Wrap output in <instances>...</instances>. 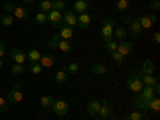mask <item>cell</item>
Instances as JSON below:
<instances>
[{
    "mask_svg": "<svg viewBox=\"0 0 160 120\" xmlns=\"http://www.w3.org/2000/svg\"><path fill=\"white\" fill-rule=\"evenodd\" d=\"M111 56H112V61H115L117 66H123V64H125V56H122L120 53L112 51V53H111Z\"/></svg>",
    "mask_w": 160,
    "mask_h": 120,
    "instance_id": "cell-33",
    "label": "cell"
},
{
    "mask_svg": "<svg viewBox=\"0 0 160 120\" xmlns=\"http://www.w3.org/2000/svg\"><path fill=\"white\" fill-rule=\"evenodd\" d=\"M111 120H117V118H111Z\"/></svg>",
    "mask_w": 160,
    "mask_h": 120,
    "instance_id": "cell-50",
    "label": "cell"
},
{
    "mask_svg": "<svg viewBox=\"0 0 160 120\" xmlns=\"http://www.w3.org/2000/svg\"><path fill=\"white\" fill-rule=\"evenodd\" d=\"M90 3H88V0H75L74 2V13H87Z\"/></svg>",
    "mask_w": 160,
    "mask_h": 120,
    "instance_id": "cell-15",
    "label": "cell"
},
{
    "mask_svg": "<svg viewBox=\"0 0 160 120\" xmlns=\"http://www.w3.org/2000/svg\"><path fill=\"white\" fill-rule=\"evenodd\" d=\"M47 19L48 22L53 26V28H61L62 26V15L61 11H56V10H51L47 13Z\"/></svg>",
    "mask_w": 160,
    "mask_h": 120,
    "instance_id": "cell-5",
    "label": "cell"
},
{
    "mask_svg": "<svg viewBox=\"0 0 160 120\" xmlns=\"http://www.w3.org/2000/svg\"><path fill=\"white\" fill-rule=\"evenodd\" d=\"M130 32H131V35L135 37V38H138V37L141 35L142 28H141V24H139V19H138V18H133V21L130 22Z\"/></svg>",
    "mask_w": 160,
    "mask_h": 120,
    "instance_id": "cell-13",
    "label": "cell"
},
{
    "mask_svg": "<svg viewBox=\"0 0 160 120\" xmlns=\"http://www.w3.org/2000/svg\"><path fill=\"white\" fill-rule=\"evenodd\" d=\"M34 22H35L37 26H42V24L48 22V19H47V15H45V13H42V11H38L37 15H35V18H34Z\"/></svg>",
    "mask_w": 160,
    "mask_h": 120,
    "instance_id": "cell-32",
    "label": "cell"
},
{
    "mask_svg": "<svg viewBox=\"0 0 160 120\" xmlns=\"http://www.w3.org/2000/svg\"><path fill=\"white\" fill-rule=\"evenodd\" d=\"M7 109H8V102H7V99L0 96V112H5Z\"/></svg>",
    "mask_w": 160,
    "mask_h": 120,
    "instance_id": "cell-42",
    "label": "cell"
},
{
    "mask_svg": "<svg viewBox=\"0 0 160 120\" xmlns=\"http://www.w3.org/2000/svg\"><path fill=\"white\" fill-rule=\"evenodd\" d=\"M149 102H151V101L144 99V98H141V96H138V98L133 99V104H135V108L139 109V111H149Z\"/></svg>",
    "mask_w": 160,
    "mask_h": 120,
    "instance_id": "cell-17",
    "label": "cell"
},
{
    "mask_svg": "<svg viewBox=\"0 0 160 120\" xmlns=\"http://www.w3.org/2000/svg\"><path fill=\"white\" fill-rule=\"evenodd\" d=\"M127 120H144V115H142V112L135 111V112H130L128 114V118Z\"/></svg>",
    "mask_w": 160,
    "mask_h": 120,
    "instance_id": "cell-38",
    "label": "cell"
},
{
    "mask_svg": "<svg viewBox=\"0 0 160 120\" xmlns=\"http://www.w3.org/2000/svg\"><path fill=\"white\" fill-rule=\"evenodd\" d=\"M66 71H68V74H77L78 72V64L77 62H71L66 66Z\"/></svg>",
    "mask_w": 160,
    "mask_h": 120,
    "instance_id": "cell-39",
    "label": "cell"
},
{
    "mask_svg": "<svg viewBox=\"0 0 160 120\" xmlns=\"http://www.w3.org/2000/svg\"><path fill=\"white\" fill-rule=\"evenodd\" d=\"M99 108H101V101H98V99H90L88 101V106H87V112L90 114V115H98V111H99Z\"/></svg>",
    "mask_w": 160,
    "mask_h": 120,
    "instance_id": "cell-14",
    "label": "cell"
},
{
    "mask_svg": "<svg viewBox=\"0 0 160 120\" xmlns=\"http://www.w3.org/2000/svg\"><path fill=\"white\" fill-rule=\"evenodd\" d=\"M139 96L141 98H144V99H148V101H151L154 96H155V91H154V87H142V90L139 91Z\"/></svg>",
    "mask_w": 160,
    "mask_h": 120,
    "instance_id": "cell-19",
    "label": "cell"
},
{
    "mask_svg": "<svg viewBox=\"0 0 160 120\" xmlns=\"http://www.w3.org/2000/svg\"><path fill=\"white\" fill-rule=\"evenodd\" d=\"M58 50H61L62 53H71V51H72V42L59 38V42H58Z\"/></svg>",
    "mask_w": 160,
    "mask_h": 120,
    "instance_id": "cell-23",
    "label": "cell"
},
{
    "mask_svg": "<svg viewBox=\"0 0 160 120\" xmlns=\"http://www.w3.org/2000/svg\"><path fill=\"white\" fill-rule=\"evenodd\" d=\"M142 75H144V74H142L141 71H138V72H135L133 75H130V77L127 78V87H128L131 91L139 93V91L142 90V87H144L142 80H141V77H142Z\"/></svg>",
    "mask_w": 160,
    "mask_h": 120,
    "instance_id": "cell-2",
    "label": "cell"
},
{
    "mask_svg": "<svg viewBox=\"0 0 160 120\" xmlns=\"http://www.w3.org/2000/svg\"><path fill=\"white\" fill-rule=\"evenodd\" d=\"M130 8V0H118L117 2V11L118 13H125Z\"/></svg>",
    "mask_w": 160,
    "mask_h": 120,
    "instance_id": "cell-30",
    "label": "cell"
},
{
    "mask_svg": "<svg viewBox=\"0 0 160 120\" xmlns=\"http://www.w3.org/2000/svg\"><path fill=\"white\" fill-rule=\"evenodd\" d=\"M2 66H3V61H2V58H0V69H2Z\"/></svg>",
    "mask_w": 160,
    "mask_h": 120,
    "instance_id": "cell-48",
    "label": "cell"
},
{
    "mask_svg": "<svg viewBox=\"0 0 160 120\" xmlns=\"http://www.w3.org/2000/svg\"><path fill=\"white\" fill-rule=\"evenodd\" d=\"M10 56L15 61V64H24L26 62V53L21 48H10Z\"/></svg>",
    "mask_w": 160,
    "mask_h": 120,
    "instance_id": "cell-6",
    "label": "cell"
},
{
    "mask_svg": "<svg viewBox=\"0 0 160 120\" xmlns=\"http://www.w3.org/2000/svg\"><path fill=\"white\" fill-rule=\"evenodd\" d=\"M133 43L125 42V40H120V43H117V53H120L122 56H128L130 53H133Z\"/></svg>",
    "mask_w": 160,
    "mask_h": 120,
    "instance_id": "cell-9",
    "label": "cell"
},
{
    "mask_svg": "<svg viewBox=\"0 0 160 120\" xmlns=\"http://www.w3.org/2000/svg\"><path fill=\"white\" fill-rule=\"evenodd\" d=\"M155 71V62L152 59H144L142 66H141V72L142 74H154Z\"/></svg>",
    "mask_w": 160,
    "mask_h": 120,
    "instance_id": "cell-18",
    "label": "cell"
},
{
    "mask_svg": "<svg viewBox=\"0 0 160 120\" xmlns=\"http://www.w3.org/2000/svg\"><path fill=\"white\" fill-rule=\"evenodd\" d=\"M13 16H15L16 19H26L29 16V11L26 8H22V7H16L15 11H13Z\"/></svg>",
    "mask_w": 160,
    "mask_h": 120,
    "instance_id": "cell-24",
    "label": "cell"
},
{
    "mask_svg": "<svg viewBox=\"0 0 160 120\" xmlns=\"http://www.w3.org/2000/svg\"><path fill=\"white\" fill-rule=\"evenodd\" d=\"M151 10L154 13H157L160 10V0H152V2H151Z\"/></svg>",
    "mask_w": 160,
    "mask_h": 120,
    "instance_id": "cell-43",
    "label": "cell"
},
{
    "mask_svg": "<svg viewBox=\"0 0 160 120\" xmlns=\"http://www.w3.org/2000/svg\"><path fill=\"white\" fill-rule=\"evenodd\" d=\"M51 7H53V10H56V11L66 10V3L62 2V0H51Z\"/></svg>",
    "mask_w": 160,
    "mask_h": 120,
    "instance_id": "cell-36",
    "label": "cell"
},
{
    "mask_svg": "<svg viewBox=\"0 0 160 120\" xmlns=\"http://www.w3.org/2000/svg\"><path fill=\"white\" fill-rule=\"evenodd\" d=\"M127 35H128V32H127L125 26H117V28H114V37H117L118 40H125Z\"/></svg>",
    "mask_w": 160,
    "mask_h": 120,
    "instance_id": "cell-22",
    "label": "cell"
},
{
    "mask_svg": "<svg viewBox=\"0 0 160 120\" xmlns=\"http://www.w3.org/2000/svg\"><path fill=\"white\" fill-rule=\"evenodd\" d=\"M19 101H22V91H21V83L16 82L15 87L8 91L7 102H8V104H16V102H19Z\"/></svg>",
    "mask_w": 160,
    "mask_h": 120,
    "instance_id": "cell-3",
    "label": "cell"
},
{
    "mask_svg": "<svg viewBox=\"0 0 160 120\" xmlns=\"http://www.w3.org/2000/svg\"><path fill=\"white\" fill-rule=\"evenodd\" d=\"M59 38H62V40H69V42H72L74 40V28H69V26H66V24H62L61 28H59Z\"/></svg>",
    "mask_w": 160,
    "mask_h": 120,
    "instance_id": "cell-7",
    "label": "cell"
},
{
    "mask_svg": "<svg viewBox=\"0 0 160 120\" xmlns=\"http://www.w3.org/2000/svg\"><path fill=\"white\" fill-rule=\"evenodd\" d=\"M53 102H55V98L50 96V95H47V96H42V98H40V106H42V108H45V109L51 108Z\"/></svg>",
    "mask_w": 160,
    "mask_h": 120,
    "instance_id": "cell-27",
    "label": "cell"
},
{
    "mask_svg": "<svg viewBox=\"0 0 160 120\" xmlns=\"http://www.w3.org/2000/svg\"><path fill=\"white\" fill-rule=\"evenodd\" d=\"M106 51H108V53L117 51V42H115V40H111V42H106Z\"/></svg>",
    "mask_w": 160,
    "mask_h": 120,
    "instance_id": "cell-40",
    "label": "cell"
},
{
    "mask_svg": "<svg viewBox=\"0 0 160 120\" xmlns=\"http://www.w3.org/2000/svg\"><path fill=\"white\" fill-rule=\"evenodd\" d=\"M138 19H139V24H141L142 29H151L157 21L155 15H144V16H139Z\"/></svg>",
    "mask_w": 160,
    "mask_h": 120,
    "instance_id": "cell-10",
    "label": "cell"
},
{
    "mask_svg": "<svg viewBox=\"0 0 160 120\" xmlns=\"http://www.w3.org/2000/svg\"><path fill=\"white\" fill-rule=\"evenodd\" d=\"M40 66H42V68H51L53 64H55L56 61H55V56L53 55H43L42 58H40Z\"/></svg>",
    "mask_w": 160,
    "mask_h": 120,
    "instance_id": "cell-20",
    "label": "cell"
},
{
    "mask_svg": "<svg viewBox=\"0 0 160 120\" xmlns=\"http://www.w3.org/2000/svg\"><path fill=\"white\" fill-rule=\"evenodd\" d=\"M90 24H91V16L88 15V13H80V15L77 16V26L80 29H87Z\"/></svg>",
    "mask_w": 160,
    "mask_h": 120,
    "instance_id": "cell-12",
    "label": "cell"
},
{
    "mask_svg": "<svg viewBox=\"0 0 160 120\" xmlns=\"http://www.w3.org/2000/svg\"><path fill=\"white\" fill-rule=\"evenodd\" d=\"M24 71H26V68H24V64H15L11 68V72L15 74V75H19V74H24Z\"/></svg>",
    "mask_w": 160,
    "mask_h": 120,
    "instance_id": "cell-37",
    "label": "cell"
},
{
    "mask_svg": "<svg viewBox=\"0 0 160 120\" xmlns=\"http://www.w3.org/2000/svg\"><path fill=\"white\" fill-rule=\"evenodd\" d=\"M91 72L95 75H104L106 72H108V68H106L102 62H95L91 66Z\"/></svg>",
    "mask_w": 160,
    "mask_h": 120,
    "instance_id": "cell-21",
    "label": "cell"
},
{
    "mask_svg": "<svg viewBox=\"0 0 160 120\" xmlns=\"http://www.w3.org/2000/svg\"><path fill=\"white\" fill-rule=\"evenodd\" d=\"M131 21H133L131 16H122V22H123V26H130Z\"/></svg>",
    "mask_w": 160,
    "mask_h": 120,
    "instance_id": "cell-44",
    "label": "cell"
},
{
    "mask_svg": "<svg viewBox=\"0 0 160 120\" xmlns=\"http://www.w3.org/2000/svg\"><path fill=\"white\" fill-rule=\"evenodd\" d=\"M152 38H154V42H155V43H158V42H160V34H158V32H155Z\"/></svg>",
    "mask_w": 160,
    "mask_h": 120,
    "instance_id": "cell-46",
    "label": "cell"
},
{
    "mask_svg": "<svg viewBox=\"0 0 160 120\" xmlns=\"http://www.w3.org/2000/svg\"><path fill=\"white\" fill-rule=\"evenodd\" d=\"M62 24L69 26V28H74V26H77V15L74 11L68 10L62 13Z\"/></svg>",
    "mask_w": 160,
    "mask_h": 120,
    "instance_id": "cell-8",
    "label": "cell"
},
{
    "mask_svg": "<svg viewBox=\"0 0 160 120\" xmlns=\"http://www.w3.org/2000/svg\"><path fill=\"white\" fill-rule=\"evenodd\" d=\"M149 109L154 111V112H158V111H160V99H158L157 96H154V98L151 99V102H149Z\"/></svg>",
    "mask_w": 160,
    "mask_h": 120,
    "instance_id": "cell-34",
    "label": "cell"
},
{
    "mask_svg": "<svg viewBox=\"0 0 160 120\" xmlns=\"http://www.w3.org/2000/svg\"><path fill=\"white\" fill-rule=\"evenodd\" d=\"M7 53V47H5V43L3 42H0V58H2L3 55Z\"/></svg>",
    "mask_w": 160,
    "mask_h": 120,
    "instance_id": "cell-45",
    "label": "cell"
},
{
    "mask_svg": "<svg viewBox=\"0 0 160 120\" xmlns=\"http://www.w3.org/2000/svg\"><path fill=\"white\" fill-rule=\"evenodd\" d=\"M141 80H142V83H144L146 87H154L155 83H158V80H157L152 74H144V75L141 77Z\"/></svg>",
    "mask_w": 160,
    "mask_h": 120,
    "instance_id": "cell-25",
    "label": "cell"
},
{
    "mask_svg": "<svg viewBox=\"0 0 160 120\" xmlns=\"http://www.w3.org/2000/svg\"><path fill=\"white\" fill-rule=\"evenodd\" d=\"M29 72L31 74H35V75H38V74H42V71H43V68L40 66V62H29Z\"/></svg>",
    "mask_w": 160,
    "mask_h": 120,
    "instance_id": "cell-29",
    "label": "cell"
},
{
    "mask_svg": "<svg viewBox=\"0 0 160 120\" xmlns=\"http://www.w3.org/2000/svg\"><path fill=\"white\" fill-rule=\"evenodd\" d=\"M3 8H5V11L8 13V15H13V11H15V8H16V7H15V5H13L11 2H7Z\"/></svg>",
    "mask_w": 160,
    "mask_h": 120,
    "instance_id": "cell-41",
    "label": "cell"
},
{
    "mask_svg": "<svg viewBox=\"0 0 160 120\" xmlns=\"http://www.w3.org/2000/svg\"><path fill=\"white\" fill-rule=\"evenodd\" d=\"M22 2H26V3H32L34 0H22Z\"/></svg>",
    "mask_w": 160,
    "mask_h": 120,
    "instance_id": "cell-47",
    "label": "cell"
},
{
    "mask_svg": "<svg viewBox=\"0 0 160 120\" xmlns=\"http://www.w3.org/2000/svg\"><path fill=\"white\" fill-rule=\"evenodd\" d=\"M53 10V7H51V0H40L38 2V11H42V13H47L48 11H51Z\"/></svg>",
    "mask_w": 160,
    "mask_h": 120,
    "instance_id": "cell-26",
    "label": "cell"
},
{
    "mask_svg": "<svg viewBox=\"0 0 160 120\" xmlns=\"http://www.w3.org/2000/svg\"><path fill=\"white\" fill-rule=\"evenodd\" d=\"M0 22H2L3 26H7V28H8V26H13V22H15V16H13V15H8V13H5V15L0 18Z\"/></svg>",
    "mask_w": 160,
    "mask_h": 120,
    "instance_id": "cell-31",
    "label": "cell"
},
{
    "mask_svg": "<svg viewBox=\"0 0 160 120\" xmlns=\"http://www.w3.org/2000/svg\"><path fill=\"white\" fill-rule=\"evenodd\" d=\"M96 120H104V118H101V117H99V118H96Z\"/></svg>",
    "mask_w": 160,
    "mask_h": 120,
    "instance_id": "cell-49",
    "label": "cell"
},
{
    "mask_svg": "<svg viewBox=\"0 0 160 120\" xmlns=\"http://www.w3.org/2000/svg\"><path fill=\"white\" fill-rule=\"evenodd\" d=\"M68 78H69V74H68V71H66V68L59 69V71L55 74V82H56L58 85L66 83V82H68Z\"/></svg>",
    "mask_w": 160,
    "mask_h": 120,
    "instance_id": "cell-16",
    "label": "cell"
},
{
    "mask_svg": "<svg viewBox=\"0 0 160 120\" xmlns=\"http://www.w3.org/2000/svg\"><path fill=\"white\" fill-rule=\"evenodd\" d=\"M114 28H115V21L108 18L102 21V28H101V38L102 42H111L114 40Z\"/></svg>",
    "mask_w": 160,
    "mask_h": 120,
    "instance_id": "cell-1",
    "label": "cell"
},
{
    "mask_svg": "<svg viewBox=\"0 0 160 120\" xmlns=\"http://www.w3.org/2000/svg\"><path fill=\"white\" fill-rule=\"evenodd\" d=\"M26 58H28V61L29 62H38L40 61V58H42V55L37 51V50H31L28 55H26Z\"/></svg>",
    "mask_w": 160,
    "mask_h": 120,
    "instance_id": "cell-28",
    "label": "cell"
},
{
    "mask_svg": "<svg viewBox=\"0 0 160 120\" xmlns=\"http://www.w3.org/2000/svg\"><path fill=\"white\" fill-rule=\"evenodd\" d=\"M58 42H59V35L58 34H53L51 38L47 42V47L48 48H58Z\"/></svg>",
    "mask_w": 160,
    "mask_h": 120,
    "instance_id": "cell-35",
    "label": "cell"
},
{
    "mask_svg": "<svg viewBox=\"0 0 160 120\" xmlns=\"http://www.w3.org/2000/svg\"><path fill=\"white\" fill-rule=\"evenodd\" d=\"M98 115H99L101 118H106V117H111V115H112V109H111L108 99H101V108H99V111H98Z\"/></svg>",
    "mask_w": 160,
    "mask_h": 120,
    "instance_id": "cell-11",
    "label": "cell"
},
{
    "mask_svg": "<svg viewBox=\"0 0 160 120\" xmlns=\"http://www.w3.org/2000/svg\"><path fill=\"white\" fill-rule=\"evenodd\" d=\"M51 109L58 117H64V115H68V112H69V104L66 102L64 99H55Z\"/></svg>",
    "mask_w": 160,
    "mask_h": 120,
    "instance_id": "cell-4",
    "label": "cell"
}]
</instances>
